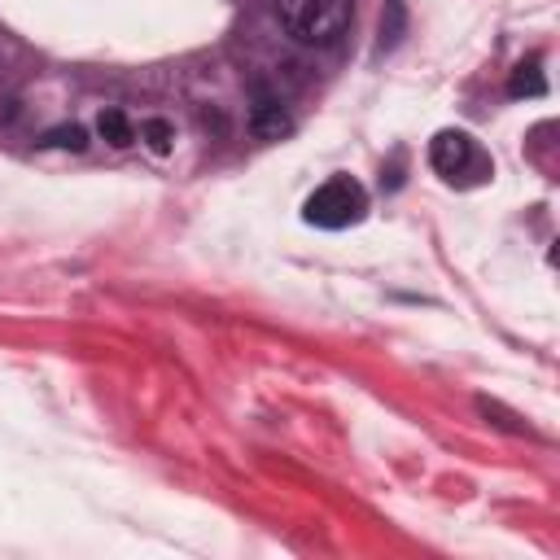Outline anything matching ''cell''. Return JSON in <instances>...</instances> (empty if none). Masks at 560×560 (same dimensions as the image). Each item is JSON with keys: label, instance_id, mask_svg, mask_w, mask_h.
<instances>
[{"label": "cell", "instance_id": "5b68a950", "mask_svg": "<svg viewBox=\"0 0 560 560\" xmlns=\"http://www.w3.org/2000/svg\"><path fill=\"white\" fill-rule=\"evenodd\" d=\"M547 92V79H542V61L538 57H529V61H521L516 70H512V79H508V96H542Z\"/></svg>", "mask_w": 560, "mask_h": 560}, {"label": "cell", "instance_id": "9c48e42d", "mask_svg": "<svg viewBox=\"0 0 560 560\" xmlns=\"http://www.w3.org/2000/svg\"><path fill=\"white\" fill-rule=\"evenodd\" d=\"M44 144H48V149H74V153H79V149L88 144V131L74 127V122H70V127H52V131L44 136Z\"/></svg>", "mask_w": 560, "mask_h": 560}, {"label": "cell", "instance_id": "277c9868", "mask_svg": "<svg viewBox=\"0 0 560 560\" xmlns=\"http://www.w3.org/2000/svg\"><path fill=\"white\" fill-rule=\"evenodd\" d=\"M249 131L258 140H280V136L293 131V118H289V109L276 96H254V105H249Z\"/></svg>", "mask_w": 560, "mask_h": 560}, {"label": "cell", "instance_id": "52a82bcc", "mask_svg": "<svg viewBox=\"0 0 560 560\" xmlns=\"http://www.w3.org/2000/svg\"><path fill=\"white\" fill-rule=\"evenodd\" d=\"M140 140L149 144V153L162 158V153L175 149V127H171L166 118H144V122H140Z\"/></svg>", "mask_w": 560, "mask_h": 560}, {"label": "cell", "instance_id": "7a4b0ae2", "mask_svg": "<svg viewBox=\"0 0 560 560\" xmlns=\"http://www.w3.org/2000/svg\"><path fill=\"white\" fill-rule=\"evenodd\" d=\"M363 214H368V192L354 175H328L302 206V219L311 228H328V232L354 228Z\"/></svg>", "mask_w": 560, "mask_h": 560}, {"label": "cell", "instance_id": "6da1fadb", "mask_svg": "<svg viewBox=\"0 0 560 560\" xmlns=\"http://www.w3.org/2000/svg\"><path fill=\"white\" fill-rule=\"evenodd\" d=\"M354 18V0H280V26L289 39L324 48L346 35Z\"/></svg>", "mask_w": 560, "mask_h": 560}, {"label": "cell", "instance_id": "3957f363", "mask_svg": "<svg viewBox=\"0 0 560 560\" xmlns=\"http://www.w3.org/2000/svg\"><path fill=\"white\" fill-rule=\"evenodd\" d=\"M429 166H433L442 179L468 175V166H477V144H472V136L459 131V127H442V131L429 140Z\"/></svg>", "mask_w": 560, "mask_h": 560}, {"label": "cell", "instance_id": "8992f818", "mask_svg": "<svg viewBox=\"0 0 560 560\" xmlns=\"http://www.w3.org/2000/svg\"><path fill=\"white\" fill-rule=\"evenodd\" d=\"M96 131H101V140H109L114 149H127V144L136 140V127H131V118H127L122 109H101Z\"/></svg>", "mask_w": 560, "mask_h": 560}, {"label": "cell", "instance_id": "ba28073f", "mask_svg": "<svg viewBox=\"0 0 560 560\" xmlns=\"http://www.w3.org/2000/svg\"><path fill=\"white\" fill-rule=\"evenodd\" d=\"M402 26H407L402 0H385V13H381V48H394L402 39Z\"/></svg>", "mask_w": 560, "mask_h": 560}]
</instances>
